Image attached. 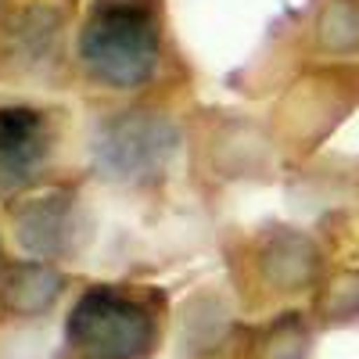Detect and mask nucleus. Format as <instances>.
<instances>
[{"mask_svg": "<svg viewBox=\"0 0 359 359\" xmlns=\"http://www.w3.org/2000/svg\"><path fill=\"white\" fill-rule=\"evenodd\" d=\"M313 36L327 54L359 50V0H323L316 8Z\"/></svg>", "mask_w": 359, "mask_h": 359, "instance_id": "10", "label": "nucleus"}, {"mask_svg": "<svg viewBox=\"0 0 359 359\" xmlns=\"http://www.w3.org/2000/svg\"><path fill=\"white\" fill-rule=\"evenodd\" d=\"M76 0H0V69L47 79L65 62Z\"/></svg>", "mask_w": 359, "mask_h": 359, "instance_id": "3", "label": "nucleus"}, {"mask_svg": "<svg viewBox=\"0 0 359 359\" xmlns=\"http://www.w3.org/2000/svg\"><path fill=\"white\" fill-rule=\"evenodd\" d=\"M165 8L162 0H94L76 33L72 65L94 90L137 94L162 76Z\"/></svg>", "mask_w": 359, "mask_h": 359, "instance_id": "1", "label": "nucleus"}, {"mask_svg": "<svg viewBox=\"0 0 359 359\" xmlns=\"http://www.w3.org/2000/svg\"><path fill=\"white\" fill-rule=\"evenodd\" d=\"M62 126L33 104H0V198H18L36 187L54 165Z\"/></svg>", "mask_w": 359, "mask_h": 359, "instance_id": "5", "label": "nucleus"}, {"mask_svg": "<svg viewBox=\"0 0 359 359\" xmlns=\"http://www.w3.org/2000/svg\"><path fill=\"white\" fill-rule=\"evenodd\" d=\"M65 291V277L43 259H25L15 262L4 280H0V309L8 316L33 320L43 316Z\"/></svg>", "mask_w": 359, "mask_h": 359, "instance_id": "9", "label": "nucleus"}, {"mask_svg": "<svg viewBox=\"0 0 359 359\" xmlns=\"http://www.w3.org/2000/svg\"><path fill=\"white\" fill-rule=\"evenodd\" d=\"M0 262H4V259H0Z\"/></svg>", "mask_w": 359, "mask_h": 359, "instance_id": "12", "label": "nucleus"}, {"mask_svg": "<svg viewBox=\"0 0 359 359\" xmlns=\"http://www.w3.org/2000/svg\"><path fill=\"white\" fill-rule=\"evenodd\" d=\"M338 94L341 86L331 83V76H309L294 83L277 104V133H284L294 147H313L345 111Z\"/></svg>", "mask_w": 359, "mask_h": 359, "instance_id": "7", "label": "nucleus"}, {"mask_svg": "<svg viewBox=\"0 0 359 359\" xmlns=\"http://www.w3.org/2000/svg\"><path fill=\"white\" fill-rule=\"evenodd\" d=\"M162 334V294L130 284L86 287L65 323L76 359H147Z\"/></svg>", "mask_w": 359, "mask_h": 359, "instance_id": "2", "label": "nucleus"}, {"mask_svg": "<svg viewBox=\"0 0 359 359\" xmlns=\"http://www.w3.org/2000/svg\"><path fill=\"white\" fill-rule=\"evenodd\" d=\"M306 355H309V327L298 313H287L259 327L245 352V359H306Z\"/></svg>", "mask_w": 359, "mask_h": 359, "instance_id": "11", "label": "nucleus"}, {"mask_svg": "<svg viewBox=\"0 0 359 359\" xmlns=\"http://www.w3.org/2000/svg\"><path fill=\"white\" fill-rule=\"evenodd\" d=\"M11 201H15L8 208L11 233L22 252H29L33 259H43V262L79 252L90 223L72 191L47 187L40 194H18Z\"/></svg>", "mask_w": 359, "mask_h": 359, "instance_id": "6", "label": "nucleus"}, {"mask_svg": "<svg viewBox=\"0 0 359 359\" xmlns=\"http://www.w3.org/2000/svg\"><path fill=\"white\" fill-rule=\"evenodd\" d=\"M176 147V130L162 111L126 108L104 118L94 137L97 169L115 184H144L155 180Z\"/></svg>", "mask_w": 359, "mask_h": 359, "instance_id": "4", "label": "nucleus"}, {"mask_svg": "<svg viewBox=\"0 0 359 359\" xmlns=\"http://www.w3.org/2000/svg\"><path fill=\"white\" fill-rule=\"evenodd\" d=\"M316 245L306 233L273 226L255 241V269L266 287L273 291H298L316 273Z\"/></svg>", "mask_w": 359, "mask_h": 359, "instance_id": "8", "label": "nucleus"}]
</instances>
